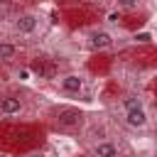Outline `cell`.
<instances>
[{"mask_svg": "<svg viewBox=\"0 0 157 157\" xmlns=\"http://www.w3.org/2000/svg\"><path fill=\"white\" fill-rule=\"evenodd\" d=\"M137 2H140V0H115L118 7H137Z\"/></svg>", "mask_w": 157, "mask_h": 157, "instance_id": "30bf717a", "label": "cell"}, {"mask_svg": "<svg viewBox=\"0 0 157 157\" xmlns=\"http://www.w3.org/2000/svg\"><path fill=\"white\" fill-rule=\"evenodd\" d=\"M59 88H61L64 93H69V96H81V93H83V76H78V74H66V76H61Z\"/></svg>", "mask_w": 157, "mask_h": 157, "instance_id": "3957f363", "label": "cell"}, {"mask_svg": "<svg viewBox=\"0 0 157 157\" xmlns=\"http://www.w3.org/2000/svg\"><path fill=\"white\" fill-rule=\"evenodd\" d=\"M81 123V113L78 110H59L56 115V125L59 128H76Z\"/></svg>", "mask_w": 157, "mask_h": 157, "instance_id": "52a82bcc", "label": "cell"}, {"mask_svg": "<svg viewBox=\"0 0 157 157\" xmlns=\"http://www.w3.org/2000/svg\"><path fill=\"white\" fill-rule=\"evenodd\" d=\"M22 157H42L39 152H29V155H22Z\"/></svg>", "mask_w": 157, "mask_h": 157, "instance_id": "7c38bea8", "label": "cell"}, {"mask_svg": "<svg viewBox=\"0 0 157 157\" xmlns=\"http://www.w3.org/2000/svg\"><path fill=\"white\" fill-rule=\"evenodd\" d=\"M29 76H32L29 69H20V71H17V78H20V81H29Z\"/></svg>", "mask_w": 157, "mask_h": 157, "instance_id": "8fae6325", "label": "cell"}, {"mask_svg": "<svg viewBox=\"0 0 157 157\" xmlns=\"http://www.w3.org/2000/svg\"><path fill=\"white\" fill-rule=\"evenodd\" d=\"M15 54H17L15 44H10V42H0V61H12Z\"/></svg>", "mask_w": 157, "mask_h": 157, "instance_id": "ba28073f", "label": "cell"}, {"mask_svg": "<svg viewBox=\"0 0 157 157\" xmlns=\"http://www.w3.org/2000/svg\"><path fill=\"white\" fill-rule=\"evenodd\" d=\"M12 27H15V32H20V34H34L37 27H39V17L32 15V12H25V15H20V17L15 20Z\"/></svg>", "mask_w": 157, "mask_h": 157, "instance_id": "277c9868", "label": "cell"}, {"mask_svg": "<svg viewBox=\"0 0 157 157\" xmlns=\"http://www.w3.org/2000/svg\"><path fill=\"white\" fill-rule=\"evenodd\" d=\"M135 42H140V44H150V42H152V32H137V34H135Z\"/></svg>", "mask_w": 157, "mask_h": 157, "instance_id": "9c48e42d", "label": "cell"}, {"mask_svg": "<svg viewBox=\"0 0 157 157\" xmlns=\"http://www.w3.org/2000/svg\"><path fill=\"white\" fill-rule=\"evenodd\" d=\"M22 108H25V105H22V101H20L17 96H2V98H0V113L7 115V118L20 115Z\"/></svg>", "mask_w": 157, "mask_h": 157, "instance_id": "5b68a950", "label": "cell"}, {"mask_svg": "<svg viewBox=\"0 0 157 157\" xmlns=\"http://www.w3.org/2000/svg\"><path fill=\"white\" fill-rule=\"evenodd\" d=\"M88 47L93 52H103V49H110L113 47V34L108 29H93L88 34Z\"/></svg>", "mask_w": 157, "mask_h": 157, "instance_id": "7a4b0ae2", "label": "cell"}, {"mask_svg": "<svg viewBox=\"0 0 157 157\" xmlns=\"http://www.w3.org/2000/svg\"><path fill=\"white\" fill-rule=\"evenodd\" d=\"M93 157H120V150H118V145L115 142H110V140H98L96 145H93Z\"/></svg>", "mask_w": 157, "mask_h": 157, "instance_id": "8992f818", "label": "cell"}, {"mask_svg": "<svg viewBox=\"0 0 157 157\" xmlns=\"http://www.w3.org/2000/svg\"><path fill=\"white\" fill-rule=\"evenodd\" d=\"M123 108H125V123H128L130 128H135V130L147 128L150 115H147V110H145V105H142L140 98H135V96H125V98H123Z\"/></svg>", "mask_w": 157, "mask_h": 157, "instance_id": "6da1fadb", "label": "cell"}]
</instances>
